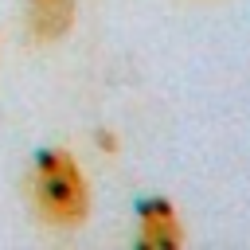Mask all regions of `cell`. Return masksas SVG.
I'll return each mask as SVG.
<instances>
[{
    "mask_svg": "<svg viewBox=\"0 0 250 250\" xmlns=\"http://www.w3.org/2000/svg\"><path fill=\"white\" fill-rule=\"evenodd\" d=\"M27 203L35 211V219L51 230H78L90 219L94 195H90L86 172H82V164L70 148L47 145L31 156V164H27Z\"/></svg>",
    "mask_w": 250,
    "mask_h": 250,
    "instance_id": "6da1fadb",
    "label": "cell"
},
{
    "mask_svg": "<svg viewBox=\"0 0 250 250\" xmlns=\"http://www.w3.org/2000/svg\"><path fill=\"white\" fill-rule=\"evenodd\" d=\"M188 242V227L180 207L168 195H148L137 207V246L141 250H180Z\"/></svg>",
    "mask_w": 250,
    "mask_h": 250,
    "instance_id": "7a4b0ae2",
    "label": "cell"
},
{
    "mask_svg": "<svg viewBox=\"0 0 250 250\" xmlns=\"http://www.w3.org/2000/svg\"><path fill=\"white\" fill-rule=\"evenodd\" d=\"M78 0H23V27L35 43H59L74 31Z\"/></svg>",
    "mask_w": 250,
    "mask_h": 250,
    "instance_id": "3957f363",
    "label": "cell"
}]
</instances>
